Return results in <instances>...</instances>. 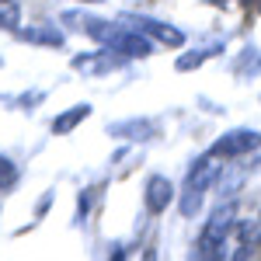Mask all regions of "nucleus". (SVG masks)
<instances>
[{
	"instance_id": "nucleus-1",
	"label": "nucleus",
	"mask_w": 261,
	"mask_h": 261,
	"mask_svg": "<svg viewBox=\"0 0 261 261\" xmlns=\"http://www.w3.org/2000/svg\"><path fill=\"white\" fill-rule=\"evenodd\" d=\"M216 174H220V161L213 153H205V157H199V161L192 164L188 181H185V195H181V213L185 216H195V209L202 205V195L216 181Z\"/></svg>"
},
{
	"instance_id": "nucleus-2",
	"label": "nucleus",
	"mask_w": 261,
	"mask_h": 261,
	"mask_svg": "<svg viewBox=\"0 0 261 261\" xmlns=\"http://www.w3.org/2000/svg\"><path fill=\"white\" fill-rule=\"evenodd\" d=\"M261 146V133L254 129H230V133H223L220 140L213 143V157L216 161H237V157H247V153H254Z\"/></svg>"
},
{
	"instance_id": "nucleus-3",
	"label": "nucleus",
	"mask_w": 261,
	"mask_h": 261,
	"mask_svg": "<svg viewBox=\"0 0 261 261\" xmlns=\"http://www.w3.org/2000/svg\"><path fill=\"white\" fill-rule=\"evenodd\" d=\"M174 202V185L164 178V174H150L146 185H143V205L150 216H161L164 209Z\"/></svg>"
},
{
	"instance_id": "nucleus-4",
	"label": "nucleus",
	"mask_w": 261,
	"mask_h": 261,
	"mask_svg": "<svg viewBox=\"0 0 261 261\" xmlns=\"http://www.w3.org/2000/svg\"><path fill=\"white\" fill-rule=\"evenodd\" d=\"M125 24H133L136 32H146V35H153V39L167 42V45H185V35H181L174 24H167V21H157V18H129L125 14Z\"/></svg>"
},
{
	"instance_id": "nucleus-5",
	"label": "nucleus",
	"mask_w": 261,
	"mask_h": 261,
	"mask_svg": "<svg viewBox=\"0 0 261 261\" xmlns=\"http://www.w3.org/2000/svg\"><path fill=\"white\" fill-rule=\"evenodd\" d=\"M21 42H39V45H63V32L56 28H18Z\"/></svg>"
},
{
	"instance_id": "nucleus-6",
	"label": "nucleus",
	"mask_w": 261,
	"mask_h": 261,
	"mask_svg": "<svg viewBox=\"0 0 261 261\" xmlns=\"http://www.w3.org/2000/svg\"><path fill=\"white\" fill-rule=\"evenodd\" d=\"M87 115H91V105H73L70 112H63V115L53 119V133H60V136H63V133H70V129H73L81 119H87Z\"/></svg>"
},
{
	"instance_id": "nucleus-7",
	"label": "nucleus",
	"mask_w": 261,
	"mask_h": 261,
	"mask_svg": "<svg viewBox=\"0 0 261 261\" xmlns=\"http://www.w3.org/2000/svg\"><path fill=\"white\" fill-rule=\"evenodd\" d=\"M0 28H4V32H18V28H21L18 0H0Z\"/></svg>"
},
{
	"instance_id": "nucleus-8",
	"label": "nucleus",
	"mask_w": 261,
	"mask_h": 261,
	"mask_svg": "<svg viewBox=\"0 0 261 261\" xmlns=\"http://www.w3.org/2000/svg\"><path fill=\"white\" fill-rule=\"evenodd\" d=\"M18 178H21L18 164L11 161V157H4V153H0V192H11V188L18 185Z\"/></svg>"
},
{
	"instance_id": "nucleus-9",
	"label": "nucleus",
	"mask_w": 261,
	"mask_h": 261,
	"mask_svg": "<svg viewBox=\"0 0 261 261\" xmlns=\"http://www.w3.org/2000/svg\"><path fill=\"white\" fill-rule=\"evenodd\" d=\"M213 53H216V49H192V53H185V56L178 60V70H192V66H202V63L209 60Z\"/></svg>"
},
{
	"instance_id": "nucleus-10",
	"label": "nucleus",
	"mask_w": 261,
	"mask_h": 261,
	"mask_svg": "<svg viewBox=\"0 0 261 261\" xmlns=\"http://www.w3.org/2000/svg\"><path fill=\"white\" fill-rule=\"evenodd\" d=\"M108 261H125V247H112V254H108Z\"/></svg>"
},
{
	"instance_id": "nucleus-11",
	"label": "nucleus",
	"mask_w": 261,
	"mask_h": 261,
	"mask_svg": "<svg viewBox=\"0 0 261 261\" xmlns=\"http://www.w3.org/2000/svg\"><path fill=\"white\" fill-rule=\"evenodd\" d=\"M209 4H226V0H209Z\"/></svg>"
},
{
	"instance_id": "nucleus-12",
	"label": "nucleus",
	"mask_w": 261,
	"mask_h": 261,
	"mask_svg": "<svg viewBox=\"0 0 261 261\" xmlns=\"http://www.w3.org/2000/svg\"><path fill=\"white\" fill-rule=\"evenodd\" d=\"M87 4H101V0H87Z\"/></svg>"
}]
</instances>
